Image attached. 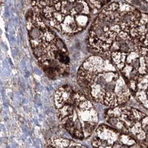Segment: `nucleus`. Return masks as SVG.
I'll return each instance as SVG.
<instances>
[{
  "label": "nucleus",
  "instance_id": "nucleus-1",
  "mask_svg": "<svg viewBox=\"0 0 148 148\" xmlns=\"http://www.w3.org/2000/svg\"><path fill=\"white\" fill-rule=\"evenodd\" d=\"M77 81L83 94L92 103L109 108L126 105L132 92L117 68L105 58L92 55L80 67Z\"/></svg>",
  "mask_w": 148,
  "mask_h": 148
},
{
  "label": "nucleus",
  "instance_id": "nucleus-2",
  "mask_svg": "<svg viewBox=\"0 0 148 148\" xmlns=\"http://www.w3.org/2000/svg\"><path fill=\"white\" fill-rule=\"evenodd\" d=\"M54 99L60 123L73 138L83 140L93 135L98 126L99 114L80 89L69 85L61 86Z\"/></svg>",
  "mask_w": 148,
  "mask_h": 148
},
{
  "label": "nucleus",
  "instance_id": "nucleus-3",
  "mask_svg": "<svg viewBox=\"0 0 148 148\" xmlns=\"http://www.w3.org/2000/svg\"><path fill=\"white\" fill-rule=\"evenodd\" d=\"M26 27L32 51L45 73L52 79L66 75L70 59L61 39L36 12L27 16Z\"/></svg>",
  "mask_w": 148,
  "mask_h": 148
},
{
  "label": "nucleus",
  "instance_id": "nucleus-4",
  "mask_svg": "<svg viewBox=\"0 0 148 148\" xmlns=\"http://www.w3.org/2000/svg\"><path fill=\"white\" fill-rule=\"evenodd\" d=\"M35 12L52 27L69 35L85 30L94 12L88 0H30Z\"/></svg>",
  "mask_w": 148,
  "mask_h": 148
},
{
  "label": "nucleus",
  "instance_id": "nucleus-5",
  "mask_svg": "<svg viewBox=\"0 0 148 148\" xmlns=\"http://www.w3.org/2000/svg\"><path fill=\"white\" fill-rule=\"evenodd\" d=\"M108 125L148 147V115L126 105L109 108L104 112Z\"/></svg>",
  "mask_w": 148,
  "mask_h": 148
},
{
  "label": "nucleus",
  "instance_id": "nucleus-6",
  "mask_svg": "<svg viewBox=\"0 0 148 148\" xmlns=\"http://www.w3.org/2000/svg\"><path fill=\"white\" fill-rule=\"evenodd\" d=\"M93 135V148H148L130 135L108 124L97 126Z\"/></svg>",
  "mask_w": 148,
  "mask_h": 148
},
{
  "label": "nucleus",
  "instance_id": "nucleus-7",
  "mask_svg": "<svg viewBox=\"0 0 148 148\" xmlns=\"http://www.w3.org/2000/svg\"><path fill=\"white\" fill-rule=\"evenodd\" d=\"M47 148H88L75 141L60 137H52L47 143Z\"/></svg>",
  "mask_w": 148,
  "mask_h": 148
},
{
  "label": "nucleus",
  "instance_id": "nucleus-8",
  "mask_svg": "<svg viewBox=\"0 0 148 148\" xmlns=\"http://www.w3.org/2000/svg\"><path fill=\"white\" fill-rule=\"evenodd\" d=\"M110 0H88L89 5L94 12L106 6Z\"/></svg>",
  "mask_w": 148,
  "mask_h": 148
},
{
  "label": "nucleus",
  "instance_id": "nucleus-9",
  "mask_svg": "<svg viewBox=\"0 0 148 148\" xmlns=\"http://www.w3.org/2000/svg\"><path fill=\"white\" fill-rule=\"evenodd\" d=\"M141 1H143L144 3H147V5H148V0H141Z\"/></svg>",
  "mask_w": 148,
  "mask_h": 148
}]
</instances>
